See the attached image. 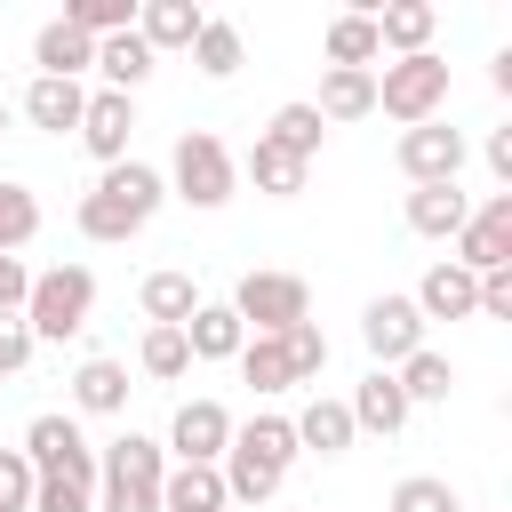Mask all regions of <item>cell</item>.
<instances>
[{
  "instance_id": "cell-1",
  "label": "cell",
  "mask_w": 512,
  "mask_h": 512,
  "mask_svg": "<svg viewBox=\"0 0 512 512\" xmlns=\"http://www.w3.org/2000/svg\"><path fill=\"white\" fill-rule=\"evenodd\" d=\"M160 200H168V184H160V168L152 160H120V168H104L88 192H80V208H72V224H80V240H96V248H112V240H136L152 216H160Z\"/></svg>"
},
{
  "instance_id": "cell-2",
  "label": "cell",
  "mask_w": 512,
  "mask_h": 512,
  "mask_svg": "<svg viewBox=\"0 0 512 512\" xmlns=\"http://www.w3.org/2000/svg\"><path fill=\"white\" fill-rule=\"evenodd\" d=\"M288 464H296V432H288V416H248V424H232V448H224V496L240 504V512H256L280 480H288Z\"/></svg>"
},
{
  "instance_id": "cell-3",
  "label": "cell",
  "mask_w": 512,
  "mask_h": 512,
  "mask_svg": "<svg viewBox=\"0 0 512 512\" xmlns=\"http://www.w3.org/2000/svg\"><path fill=\"white\" fill-rule=\"evenodd\" d=\"M160 480H168V448L144 432H120L96 448V512H160Z\"/></svg>"
},
{
  "instance_id": "cell-4",
  "label": "cell",
  "mask_w": 512,
  "mask_h": 512,
  "mask_svg": "<svg viewBox=\"0 0 512 512\" xmlns=\"http://www.w3.org/2000/svg\"><path fill=\"white\" fill-rule=\"evenodd\" d=\"M160 184H168L184 208H224V200L240 192V160H232V144H224L216 128H184Z\"/></svg>"
},
{
  "instance_id": "cell-5",
  "label": "cell",
  "mask_w": 512,
  "mask_h": 512,
  "mask_svg": "<svg viewBox=\"0 0 512 512\" xmlns=\"http://www.w3.org/2000/svg\"><path fill=\"white\" fill-rule=\"evenodd\" d=\"M88 312H96V272H88V264H48V272H32V288H24V328H32V344L80 336Z\"/></svg>"
},
{
  "instance_id": "cell-6",
  "label": "cell",
  "mask_w": 512,
  "mask_h": 512,
  "mask_svg": "<svg viewBox=\"0 0 512 512\" xmlns=\"http://www.w3.org/2000/svg\"><path fill=\"white\" fill-rule=\"evenodd\" d=\"M440 104H448V64L424 48V56H392L384 72H376V112L384 120H400V128H424V120H440Z\"/></svg>"
},
{
  "instance_id": "cell-7",
  "label": "cell",
  "mask_w": 512,
  "mask_h": 512,
  "mask_svg": "<svg viewBox=\"0 0 512 512\" xmlns=\"http://www.w3.org/2000/svg\"><path fill=\"white\" fill-rule=\"evenodd\" d=\"M224 304L240 312L248 336H280V328L312 320V288H304V272H240V288H232Z\"/></svg>"
},
{
  "instance_id": "cell-8",
  "label": "cell",
  "mask_w": 512,
  "mask_h": 512,
  "mask_svg": "<svg viewBox=\"0 0 512 512\" xmlns=\"http://www.w3.org/2000/svg\"><path fill=\"white\" fill-rule=\"evenodd\" d=\"M24 464H32L40 480L96 488V448H88V432H80L64 408H48V416H32V424H24Z\"/></svg>"
},
{
  "instance_id": "cell-9",
  "label": "cell",
  "mask_w": 512,
  "mask_h": 512,
  "mask_svg": "<svg viewBox=\"0 0 512 512\" xmlns=\"http://www.w3.org/2000/svg\"><path fill=\"white\" fill-rule=\"evenodd\" d=\"M448 264H464L472 280L512 264V192H488V200L464 216V232H456V256H448Z\"/></svg>"
},
{
  "instance_id": "cell-10",
  "label": "cell",
  "mask_w": 512,
  "mask_h": 512,
  "mask_svg": "<svg viewBox=\"0 0 512 512\" xmlns=\"http://www.w3.org/2000/svg\"><path fill=\"white\" fill-rule=\"evenodd\" d=\"M176 464H224V448H232V408L224 400H184L176 416H168V440H160Z\"/></svg>"
},
{
  "instance_id": "cell-11",
  "label": "cell",
  "mask_w": 512,
  "mask_h": 512,
  "mask_svg": "<svg viewBox=\"0 0 512 512\" xmlns=\"http://www.w3.org/2000/svg\"><path fill=\"white\" fill-rule=\"evenodd\" d=\"M360 344L376 352V368H400L408 352H424V312L408 296H368L360 312Z\"/></svg>"
},
{
  "instance_id": "cell-12",
  "label": "cell",
  "mask_w": 512,
  "mask_h": 512,
  "mask_svg": "<svg viewBox=\"0 0 512 512\" xmlns=\"http://www.w3.org/2000/svg\"><path fill=\"white\" fill-rule=\"evenodd\" d=\"M456 168H464V128H448V120L400 128V176L408 184H456Z\"/></svg>"
},
{
  "instance_id": "cell-13",
  "label": "cell",
  "mask_w": 512,
  "mask_h": 512,
  "mask_svg": "<svg viewBox=\"0 0 512 512\" xmlns=\"http://www.w3.org/2000/svg\"><path fill=\"white\" fill-rule=\"evenodd\" d=\"M104 168H120L128 160V136H136V96H112V88H88V104H80V128H72Z\"/></svg>"
},
{
  "instance_id": "cell-14",
  "label": "cell",
  "mask_w": 512,
  "mask_h": 512,
  "mask_svg": "<svg viewBox=\"0 0 512 512\" xmlns=\"http://www.w3.org/2000/svg\"><path fill=\"white\" fill-rule=\"evenodd\" d=\"M408 304L424 312V328H432V320H472V312H480V280H472L464 264H448V256H440V264L416 280V296H408Z\"/></svg>"
},
{
  "instance_id": "cell-15",
  "label": "cell",
  "mask_w": 512,
  "mask_h": 512,
  "mask_svg": "<svg viewBox=\"0 0 512 512\" xmlns=\"http://www.w3.org/2000/svg\"><path fill=\"white\" fill-rule=\"evenodd\" d=\"M288 432H296V456H344L360 432H352V408L344 400H328V392H312L296 416H288Z\"/></svg>"
},
{
  "instance_id": "cell-16",
  "label": "cell",
  "mask_w": 512,
  "mask_h": 512,
  "mask_svg": "<svg viewBox=\"0 0 512 512\" xmlns=\"http://www.w3.org/2000/svg\"><path fill=\"white\" fill-rule=\"evenodd\" d=\"M200 24H208V8H200V0H136V40H144L152 56L192 48V40H200Z\"/></svg>"
},
{
  "instance_id": "cell-17",
  "label": "cell",
  "mask_w": 512,
  "mask_h": 512,
  "mask_svg": "<svg viewBox=\"0 0 512 512\" xmlns=\"http://www.w3.org/2000/svg\"><path fill=\"white\" fill-rule=\"evenodd\" d=\"M368 24H376V48H384V56H424L440 8H432V0H384V8H368Z\"/></svg>"
},
{
  "instance_id": "cell-18",
  "label": "cell",
  "mask_w": 512,
  "mask_h": 512,
  "mask_svg": "<svg viewBox=\"0 0 512 512\" xmlns=\"http://www.w3.org/2000/svg\"><path fill=\"white\" fill-rule=\"evenodd\" d=\"M344 408H352V432H384V440L416 416V408H408V392L392 384V368H368V376L352 384V400H344Z\"/></svg>"
},
{
  "instance_id": "cell-19",
  "label": "cell",
  "mask_w": 512,
  "mask_h": 512,
  "mask_svg": "<svg viewBox=\"0 0 512 512\" xmlns=\"http://www.w3.org/2000/svg\"><path fill=\"white\" fill-rule=\"evenodd\" d=\"M32 64H40V80H80V72H96V40L72 32L64 16H48L32 32Z\"/></svg>"
},
{
  "instance_id": "cell-20",
  "label": "cell",
  "mask_w": 512,
  "mask_h": 512,
  "mask_svg": "<svg viewBox=\"0 0 512 512\" xmlns=\"http://www.w3.org/2000/svg\"><path fill=\"white\" fill-rule=\"evenodd\" d=\"M72 408H80V416H120V408H128V360L88 352V360L72 368Z\"/></svg>"
},
{
  "instance_id": "cell-21",
  "label": "cell",
  "mask_w": 512,
  "mask_h": 512,
  "mask_svg": "<svg viewBox=\"0 0 512 512\" xmlns=\"http://www.w3.org/2000/svg\"><path fill=\"white\" fill-rule=\"evenodd\" d=\"M152 64H160V56L136 40V24H128V32H112V40H96V80H104L112 96H136V88L152 80Z\"/></svg>"
},
{
  "instance_id": "cell-22",
  "label": "cell",
  "mask_w": 512,
  "mask_h": 512,
  "mask_svg": "<svg viewBox=\"0 0 512 512\" xmlns=\"http://www.w3.org/2000/svg\"><path fill=\"white\" fill-rule=\"evenodd\" d=\"M304 104H312L328 128L368 120V112H376V72H336V64H328V72H320V96H304Z\"/></svg>"
},
{
  "instance_id": "cell-23",
  "label": "cell",
  "mask_w": 512,
  "mask_h": 512,
  "mask_svg": "<svg viewBox=\"0 0 512 512\" xmlns=\"http://www.w3.org/2000/svg\"><path fill=\"white\" fill-rule=\"evenodd\" d=\"M80 104H88L80 80H40V72H32V88H24V120H32L40 136H72V128H80Z\"/></svg>"
},
{
  "instance_id": "cell-24",
  "label": "cell",
  "mask_w": 512,
  "mask_h": 512,
  "mask_svg": "<svg viewBox=\"0 0 512 512\" xmlns=\"http://www.w3.org/2000/svg\"><path fill=\"white\" fill-rule=\"evenodd\" d=\"M464 216H472V200H464L456 184H408V232H424V240H456Z\"/></svg>"
},
{
  "instance_id": "cell-25",
  "label": "cell",
  "mask_w": 512,
  "mask_h": 512,
  "mask_svg": "<svg viewBox=\"0 0 512 512\" xmlns=\"http://www.w3.org/2000/svg\"><path fill=\"white\" fill-rule=\"evenodd\" d=\"M136 304H144V320H152V328H184V320L200 312V280H192V272H176V264H168V272H144Z\"/></svg>"
},
{
  "instance_id": "cell-26",
  "label": "cell",
  "mask_w": 512,
  "mask_h": 512,
  "mask_svg": "<svg viewBox=\"0 0 512 512\" xmlns=\"http://www.w3.org/2000/svg\"><path fill=\"white\" fill-rule=\"evenodd\" d=\"M160 512H232L224 472H216V464H168V480H160Z\"/></svg>"
},
{
  "instance_id": "cell-27",
  "label": "cell",
  "mask_w": 512,
  "mask_h": 512,
  "mask_svg": "<svg viewBox=\"0 0 512 512\" xmlns=\"http://www.w3.org/2000/svg\"><path fill=\"white\" fill-rule=\"evenodd\" d=\"M320 56L336 64V72H376V24H368V8H344V16H328V40H320Z\"/></svg>"
},
{
  "instance_id": "cell-28",
  "label": "cell",
  "mask_w": 512,
  "mask_h": 512,
  "mask_svg": "<svg viewBox=\"0 0 512 512\" xmlns=\"http://www.w3.org/2000/svg\"><path fill=\"white\" fill-rule=\"evenodd\" d=\"M184 344H192V360H240L248 328H240L232 304H208V296H200V312L184 320Z\"/></svg>"
},
{
  "instance_id": "cell-29",
  "label": "cell",
  "mask_w": 512,
  "mask_h": 512,
  "mask_svg": "<svg viewBox=\"0 0 512 512\" xmlns=\"http://www.w3.org/2000/svg\"><path fill=\"white\" fill-rule=\"evenodd\" d=\"M320 136H328V120H320L304 96H296V104H280V112L264 120V144H280V152H288V160H304V168L320 160Z\"/></svg>"
},
{
  "instance_id": "cell-30",
  "label": "cell",
  "mask_w": 512,
  "mask_h": 512,
  "mask_svg": "<svg viewBox=\"0 0 512 512\" xmlns=\"http://www.w3.org/2000/svg\"><path fill=\"white\" fill-rule=\"evenodd\" d=\"M392 384L408 392V408H432V400H448V392H456V360L424 344V352H408V360L392 368Z\"/></svg>"
},
{
  "instance_id": "cell-31",
  "label": "cell",
  "mask_w": 512,
  "mask_h": 512,
  "mask_svg": "<svg viewBox=\"0 0 512 512\" xmlns=\"http://www.w3.org/2000/svg\"><path fill=\"white\" fill-rule=\"evenodd\" d=\"M32 240H40V192L0 176V256H24Z\"/></svg>"
},
{
  "instance_id": "cell-32",
  "label": "cell",
  "mask_w": 512,
  "mask_h": 512,
  "mask_svg": "<svg viewBox=\"0 0 512 512\" xmlns=\"http://www.w3.org/2000/svg\"><path fill=\"white\" fill-rule=\"evenodd\" d=\"M192 64H200L208 80H232V72L248 64V40H240V24L208 16V24H200V40H192Z\"/></svg>"
},
{
  "instance_id": "cell-33",
  "label": "cell",
  "mask_w": 512,
  "mask_h": 512,
  "mask_svg": "<svg viewBox=\"0 0 512 512\" xmlns=\"http://www.w3.org/2000/svg\"><path fill=\"white\" fill-rule=\"evenodd\" d=\"M240 168H248V176H256V192H272V200H296V192H304V176H312L304 160H288V152H280V144H264V136L248 144V160H240Z\"/></svg>"
},
{
  "instance_id": "cell-34",
  "label": "cell",
  "mask_w": 512,
  "mask_h": 512,
  "mask_svg": "<svg viewBox=\"0 0 512 512\" xmlns=\"http://www.w3.org/2000/svg\"><path fill=\"white\" fill-rule=\"evenodd\" d=\"M136 368H144L152 384H176V376H192V344H184V328H144V344H136Z\"/></svg>"
},
{
  "instance_id": "cell-35",
  "label": "cell",
  "mask_w": 512,
  "mask_h": 512,
  "mask_svg": "<svg viewBox=\"0 0 512 512\" xmlns=\"http://www.w3.org/2000/svg\"><path fill=\"white\" fill-rule=\"evenodd\" d=\"M240 384H256V392H296L280 336H248V344H240Z\"/></svg>"
},
{
  "instance_id": "cell-36",
  "label": "cell",
  "mask_w": 512,
  "mask_h": 512,
  "mask_svg": "<svg viewBox=\"0 0 512 512\" xmlns=\"http://www.w3.org/2000/svg\"><path fill=\"white\" fill-rule=\"evenodd\" d=\"M64 24L88 32V40H112V32L136 24V0H64Z\"/></svg>"
},
{
  "instance_id": "cell-37",
  "label": "cell",
  "mask_w": 512,
  "mask_h": 512,
  "mask_svg": "<svg viewBox=\"0 0 512 512\" xmlns=\"http://www.w3.org/2000/svg\"><path fill=\"white\" fill-rule=\"evenodd\" d=\"M384 512H464V496H456L448 480H432V472H408V480L384 496Z\"/></svg>"
},
{
  "instance_id": "cell-38",
  "label": "cell",
  "mask_w": 512,
  "mask_h": 512,
  "mask_svg": "<svg viewBox=\"0 0 512 512\" xmlns=\"http://www.w3.org/2000/svg\"><path fill=\"white\" fill-rule=\"evenodd\" d=\"M280 352H288V376H296V384H312V376L328 368V336H320V320L280 328Z\"/></svg>"
},
{
  "instance_id": "cell-39",
  "label": "cell",
  "mask_w": 512,
  "mask_h": 512,
  "mask_svg": "<svg viewBox=\"0 0 512 512\" xmlns=\"http://www.w3.org/2000/svg\"><path fill=\"white\" fill-rule=\"evenodd\" d=\"M32 464H24V448H0V512H32Z\"/></svg>"
},
{
  "instance_id": "cell-40",
  "label": "cell",
  "mask_w": 512,
  "mask_h": 512,
  "mask_svg": "<svg viewBox=\"0 0 512 512\" xmlns=\"http://www.w3.org/2000/svg\"><path fill=\"white\" fill-rule=\"evenodd\" d=\"M32 328H24V312H0V376H24L32 368Z\"/></svg>"
},
{
  "instance_id": "cell-41",
  "label": "cell",
  "mask_w": 512,
  "mask_h": 512,
  "mask_svg": "<svg viewBox=\"0 0 512 512\" xmlns=\"http://www.w3.org/2000/svg\"><path fill=\"white\" fill-rule=\"evenodd\" d=\"M32 512H96V488H72V480H32Z\"/></svg>"
},
{
  "instance_id": "cell-42",
  "label": "cell",
  "mask_w": 512,
  "mask_h": 512,
  "mask_svg": "<svg viewBox=\"0 0 512 512\" xmlns=\"http://www.w3.org/2000/svg\"><path fill=\"white\" fill-rule=\"evenodd\" d=\"M472 320H512V264L504 272H480V312Z\"/></svg>"
},
{
  "instance_id": "cell-43",
  "label": "cell",
  "mask_w": 512,
  "mask_h": 512,
  "mask_svg": "<svg viewBox=\"0 0 512 512\" xmlns=\"http://www.w3.org/2000/svg\"><path fill=\"white\" fill-rule=\"evenodd\" d=\"M24 288H32L24 256H0V312H24Z\"/></svg>"
},
{
  "instance_id": "cell-44",
  "label": "cell",
  "mask_w": 512,
  "mask_h": 512,
  "mask_svg": "<svg viewBox=\"0 0 512 512\" xmlns=\"http://www.w3.org/2000/svg\"><path fill=\"white\" fill-rule=\"evenodd\" d=\"M488 168L512 184V128H488Z\"/></svg>"
},
{
  "instance_id": "cell-45",
  "label": "cell",
  "mask_w": 512,
  "mask_h": 512,
  "mask_svg": "<svg viewBox=\"0 0 512 512\" xmlns=\"http://www.w3.org/2000/svg\"><path fill=\"white\" fill-rule=\"evenodd\" d=\"M0 136H8V104H0Z\"/></svg>"
}]
</instances>
